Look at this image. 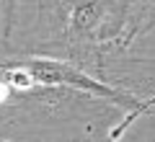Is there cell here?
Returning <instances> with one entry per match:
<instances>
[{"instance_id": "1", "label": "cell", "mask_w": 155, "mask_h": 142, "mask_svg": "<svg viewBox=\"0 0 155 142\" xmlns=\"http://www.w3.org/2000/svg\"><path fill=\"white\" fill-rule=\"evenodd\" d=\"M21 67L34 78L36 85H65V88H75V91L91 93V96H101V98H111L116 104L127 106L129 111L137 109L142 101L134 98L132 93H124L119 88H111L106 83L96 80L93 75L78 70L72 62H62V60H52V57H31V60L21 62Z\"/></svg>"}, {"instance_id": "2", "label": "cell", "mask_w": 155, "mask_h": 142, "mask_svg": "<svg viewBox=\"0 0 155 142\" xmlns=\"http://www.w3.org/2000/svg\"><path fill=\"white\" fill-rule=\"evenodd\" d=\"M150 109H155V96H153V98H147V101H142L137 109L127 111V116H124V119L116 124V129H111V134H109V137H111V140H119V137H122L124 132H127V129H129V127H132V124H134V121H137L142 114H147Z\"/></svg>"}, {"instance_id": "3", "label": "cell", "mask_w": 155, "mask_h": 142, "mask_svg": "<svg viewBox=\"0 0 155 142\" xmlns=\"http://www.w3.org/2000/svg\"><path fill=\"white\" fill-rule=\"evenodd\" d=\"M5 83L23 91V88H31V85H34V78L28 75L21 65H18V67H8V70H5Z\"/></svg>"}, {"instance_id": "4", "label": "cell", "mask_w": 155, "mask_h": 142, "mask_svg": "<svg viewBox=\"0 0 155 142\" xmlns=\"http://www.w3.org/2000/svg\"><path fill=\"white\" fill-rule=\"evenodd\" d=\"M11 18H13V0H8V23H5V36L11 31Z\"/></svg>"}, {"instance_id": "5", "label": "cell", "mask_w": 155, "mask_h": 142, "mask_svg": "<svg viewBox=\"0 0 155 142\" xmlns=\"http://www.w3.org/2000/svg\"><path fill=\"white\" fill-rule=\"evenodd\" d=\"M0 142H8V140H0Z\"/></svg>"}]
</instances>
